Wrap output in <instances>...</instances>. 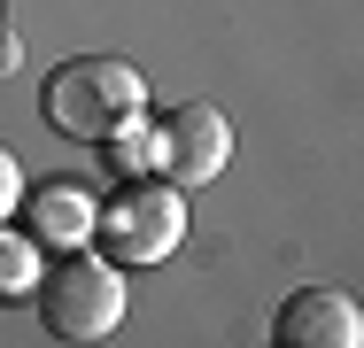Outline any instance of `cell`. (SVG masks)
<instances>
[{"label": "cell", "instance_id": "obj_1", "mask_svg": "<svg viewBox=\"0 0 364 348\" xmlns=\"http://www.w3.org/2000/svg\"><path fill=\"white\" fill-rule=\"evenodd\" d=\"M39 109L63 139H109L147 116V77L132 62H117V55H77V62H63L47 77Z\"/></svg>", "mask_w": 364, "mask_h": 348}, {"label": "cell", "instance_id": "obj_2", "mask_svg": "<svg viewBox=\"0 0 364 348\" xmlns=\"http://www.w3.org/2000/svg\"><path fill=\"white\" fill-rule=\"evenodd\" d=\"M31 302H39V333H55V341H109L124 325V302L132 294H124V271L109 256L63 248V263L39 271Z\"/></svg>", "mask_w": 364, "mask_h": 348}, {"label": "cell", "instance_id": "obj_3", "mask_svg": "<svg viewBox=\"0 0 364 348\" xmlns=\"http://www.w3.org/2000/svg\"><path fill=\"white\" fill-rule=\"evenodd\" d=\"M93 232H101V248H109V263L117 271H140V263H163L178 240H186V202H178V186L163 178H124V194L117 202L93 209Z\"/></svg>", "mask_w": 364, "mask_h": 348}, {"label": "cell", "instance_id": "obj_4", "mask_svg": "<svg viewBox=\"0 0 364 348\" xmlns=\"http://www.w3.org/2000/svg\"><path fill=\"white\" fill-rule=\"evenodd\" d=\"M147 163L186 194V186H210L225 163H232V124H225L218 101H178L155 132H147Z\"/></svg>", "mask_w": 364, "mask_h": 348}, {"label": "cell", "instance_id": "obj_5", "mask_svg": "<svg viewBox=\"0 0 364 348\" xmlns=\"http://www.w3.org/2000/svg\"><path fill=\"white\" fill-rule=\"evenodd\" d=\"M272 341L279 348H357L364 341V317L341 286H294L272 317Z\"/></svg>", "mask_w": 364, "mask_h": 348}, {"label": "cell", "instance_id": "obj_6", "mask_svg": "<svg viewBox=\"0 0 364 348\" xmlns=\"http://www.w3.org/2000/svg\"><path fill=\"white\" fill-rule=\"evenodd\" d=\"M16 209H31V240H55V248H77L85 232H93V194L77 186V178H39L31 186V202H16Z\"/></svg>", "mask_w": 364, "mask_h": 348}, {"label": "cell", "instance_id": "obj_7", "mask_svg": "<svg viewBox=\"0 0 364 348\" xmlns=\"http://www.w3.org/2000/svg\"><path fill=\"white\" fill-rule=\"evenodd\" d=\"M31 286H39V256H31V240L0 232V302H23Z\"/></svg>", "mask_w": 364, "mask_h": 348}, {"label": "cell", "instance_id": "obj_8", "mask_svg": "<svg viewBox=\"0 0 364 348\" xmlns=\"http://www.w3.org/2000/svg\"><path fill=\"white\" fill-rule=\"evenodd\" d=\"M16 202H23V170H16V155L0 147V217H8Z\"/></svg>", "mask_w": 364, "mask_h": 348}, {"label": "cell", "instance_id": "obj_9", "mask_svg": "<svg viewBox=\"0 0 364 348\" xmlns=\"http://www.w3.org/2000/svg\"><path fill=\"white\" fill-rule=\"evenodd\" d=\"M16 62H23V39H16L8 23H0V70H16Z\"/></svg>", "mask_w": 364, "mask_h": 348}, {"label": "cell", "instance_id": "obj_10", "mask_svg": "<svg viewBox=\"0 0 364 348\" xmlns=\"http://www.w3.org/2000/svg\"><path fill=\"white\" fill-rule=\"evenodd\" d=\"M0 23H8V16H0Z\"/></svg>", "mask_w": 364, "mask_h": 348}]
</instances>
